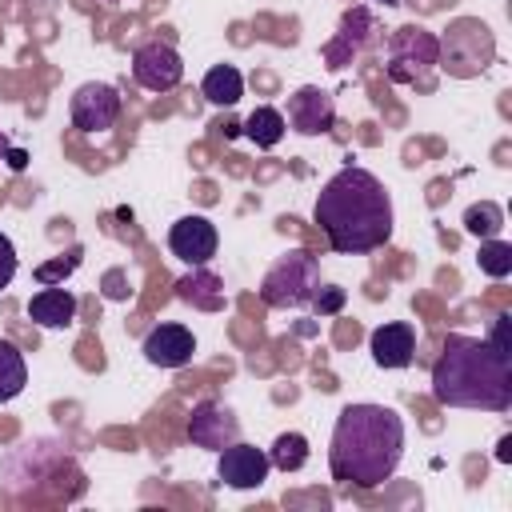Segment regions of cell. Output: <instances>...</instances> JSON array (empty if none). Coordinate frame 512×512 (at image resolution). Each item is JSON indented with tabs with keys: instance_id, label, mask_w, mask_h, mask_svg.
Instances as JSON below:
<instances>
[{
	"instance_id": "6da1fadb",
	"label": "cell",
	"mask_w": 512,
	"mask_h": 512,
	"mask_svg": "<svg viewBox=\"0 0 512 512\" xmlns=\"http://www.w3.org/2000/svg\"><path fill=\"white\" fill-rule=\"evenodd\" d=\"M324 240L332 252L340 256H360V252H376L392 240V196L384 188V180L368 168H340L336 176L324 180V188L316 192V208H312Z\"/></svg>"
},
{
	"instance_id": "7a4b0ae2",
	"label": "cell",
	"mask_w": 512,
	"mask_h": 512,
	"mask_svg": "<svg viewBox=\"0 0 512 512\" xmlns=\"http://www.w3.org/2000/svg\"><path fill=\"white\" fill-rule=\"evenodd\" d=\"M404 456V420L388 404H344L332 440H328V468L332 480L352 488H380L392 480Z\"/></svg>"
},
{
	"instance_id": "3957f363",
	"label": "cell",
	"mask_w": 512,
	"mask_h": 512,
	"mask_svg": "<svg viewBox=\"0 0 512 512\" xmlns=\"http://www.w3.org/2000/svg\"><path fill=\"white\" fill-rule=\"evenodd\" d=\"M432 396L444 408H512V352L484 340L452 332L432 364Z\"/></svg>"
},
{
	"instance_id": "277c9868",
	"label": "cell",
	"mask_w": 512,
	"mask_h": 512,
	"mask_svg": "<svg viewBox=\"0 0 512 512\" xmlns=\"http://www.w3.org/2000/svg\"><path fill=\"white\" fill-rule=\"evenodd\" d=\"M436 40H440V60H436V64H440L448 76H456V80H472V76L488 72L492 60H496V36H492V28H488L484 20H476V16L452 20V24L444 28V36H436Z\"/></svg>"
},
{
	"instance_id": "5b68a950",
	"label": "cell",
	"mask_w": 512,
	"mask_h": 512,
	"mask_svg": "<svg viewBox=\"0 0 512 512\" xmlns=\"http://www.w3.org/2000/svg\"><path fill=\"white\" fill-rule=\"evenodd\" d=\"M320 288V260L308 256L304 248L284 252L272 260V268L260 280V300L268 308H308Z\"/></svg>"
},
{
	"instance_id": "8992f818",
	"label": "cell",
	"mask_w": 512,
	"mask_h": 512,
	"mask_svg": "<svg viewBox=\"0 0 512 512\" xmlns=\"http://www.w3.org/2000/svg\"><path fill=\"white\" fill-rule=\"evenodd\" d=\"M440 60V40L436 32L420 24H404L388 36V80L392 84H416L424 72Z\"/></svg>"
},
{
	"instance_id": "52a82bcc",
	"label": "cell",
	"mask_w": 512,
	"mask_h": 512,
	"mask_svg": "<svg viewBox=\"0 0 512 512\" xmlns=\"http://www.w3.org/2000/svg\"><path fill=\"white\" fill-rule=\"evenodd\" d=\"M132 80L148 92H172L184 80V60L168 40H144L132 52Z\"/></svg>"
},
{
	"instance_id": "ba28073f",
	"label": "cell",
	"mask_w": 512,
	"mask_h": 512,
	"mask_svg": "<svg viewBox=\"0 0 512 512\" xmlns=\"http://www.w3.org/2000/svg\"><path fill=\"white\" fill-rule=\"evenodd\" d=\"M120 92L104 80H88L72 92V104H68V116H72V128L80 132H108L116 120H120Z\"/></svg>"
},
{
	"instance_id": "9c48e42d",
	"label": "cell",
	"mask_w": 512,
	"mask_h": 512,
	"mask_svg": "<svg viewBox=\"0 0 512 512\" xmlns=\"http://www.w3.org/2000/svg\"><path fill=\"white\" fill-rule=\"evenodd\" d=\"M272 464H268V452L256 448V444H244V440H232L220 448V460H216V476L228 484V488H260L268 480Z\"/></svg>"
},
{
	"instance_id": "30bf717a",
	"label": "cell",
	"mask_w": 512,
	"mask_h": 512,
	"mask_svg": "<svg viewBox=\"0 0 512 512\" xmlns=\"http://www.w3.org/2000/svg\"><path fill=\"white\" fill-rule=\"evenodd\" d=\"M188 440H192L196 448L220 452L224 444L240 440V420H236V412H232L228 404H220V400H200V404L192 408V416H188Z\"/></svg>"
},
{
	"instance_id": "8fae6325",
	"label": "cell",
	"mask_w": 512,
	"mask_h": 512,
	"mask_svg": "<svg viewBox=\"0 0 512 512\" xmlns=\"http://www.w3.org/2000/svg\"><path fill=\"white\" fill-rule=\"evenodd\" d=\"M288 128L300 136H324L336 124V104L320 84H304L288 96Z\"/></svg>"
},
{
	"instance_id": "7c38bea8",
	"label": "cell",
	"mask_w": 512,
	"mask_h": 512,
	"mask_svg": "<svg viewBox=\"0 0 512 512\" xmlns=\"http://www.w3.org/2000/svg\"><path fill=\"white\" fill-rule=\"evenodd\" d=\"M216 244H220V236H216V224L208 220V216H180L172 228H168V248H172V256L176 260H184V264H192V268H200V264H208L212 256H216Z\"/></svg>"
},
{
	"instance_id": "4fadbf2b",
	"label": "cell",
	"mask_w": 512,
	"mask_h": 512,
	"mask_svg": "<svg viewBox=\"0 0 512 512\" xmlns=\"http://www.w3.org/2000/svg\"><path fill=\"white\" fill-rule=\"evenodd\" d=\"M140 352L156 368H184L196 352V336L184 324H156V328H148Z\"/></svg>"
},
{
	"instance_id": "5bb4252c",
	"label": "cell",
	"mask_w": 512,
	"mask_h": 512,
	"mask_svg": "<svg viewBox=\"0 0 512 512\" xmlns=\"http://www.w3.org/2000/svg\"><path fill=\"white\" fill-rule=\"evenodd\" d=\"M368 352H372V360L380 368H408L416 360V328L404 324V320L380 324L368 336Z\"/></svg>"
},
{
	"instance_id": "9a60e30c",
	"label": "cell",
	"mask_w": 512,
	"mask_h": 512,
	"mask_svg": "<svg viewBox=\"0 0 512 512\" xmlns=\"http://www.w3.org/2000/svg\"><path fill=\"white\" fill-rule=\"evenodd\" d=\"M372 32H376V20L368 16V8H352V12H344L336 40L324 44V60H328V68H344V64H352V56L372 40Z\"/></svg>"
},
{
	"instance_id": "2e32d148",
	"label": "cell",
	"mask_w": 512,
	"mask_h": 512,
	"mask_svg": "<svg viewBox=\"0 0 512 512\" xmlns=\"http://www.w3.org/2000/svg\"><path fill=\"white\" fill-rule=\"evenodd\" d=\"M28 316L40 328H68L76 320V296L60 284H48L28 300Z\"/></svg>"
},
{
	"instance_id": "e0dca14e",
	"label": "cell",
	"mask_w": 512,
	"mask_h": 512,
	"mask_svg": "<svg viewBox=\"0 0 512 512\" xmlns=\"http://www.w3.org/2000/svg\"><path fill=\"white\" fill-rule=\"evenodd\" d=\"M176 296L184 304H192V308H204V312H220L224 308V284L212 272H204V264L176 280Z\"/></svg>"
},
{
	"instance_id": "ac0fdd59",
	"label": "cell",
	"mask_w": 512,
	"mask_h": 512,
	"mask_svg": "<svg viewBox=\"0 0 512 512\" xmlns=\"http://www.w3.org/2000/svg\"><path fill=\"white\" fill-rule=\"evenodd\" d=\"M200 92H204V100H212V104H220V108H232V104L244 96V76H240L236 64H216V68L204 72Z\"/></svg>"
},
{
	"instance_id": "d6986e66",
	"label": "cell",
	"mask_w": 512,
	"mask_h": 512,
	"mask_svg": "<svg viewBox=\"0 0 512 512\" xmlns=\"http://www.w3.org/2000/svg\"><path fill=\"white\" fill-rule=\"evenodd\" d=\"M284 132H288V120H284V112L272 108V104L252 108L248 120H244V136H248L256 148H276V144L284 140Z\"/></svg>"
},
{
	"instance_id": "ffe728a7",
	"label": "cell",
	"mask_w": 512,
	"mask_h": 512,
	"mask_svg": "<svg viewBox=\"0 0 512 512\" xmlns=\"http://www.w3.org/2000/svg\"><path fill=\"white\" fill-rule=\"evenodd\" d=\"M28 384V364H24V352L12 344V340H0V404L4 400H16Z\"/></svg>"
},
{
	"instance_id": "44dd1931",
	"label": "cell",
	"mask_w": 512,
	"mask_h": 512,
	"mask_svg": "<svg viewBox=\"0 0 512 512\" xmlns=\"http://www.w3.org/2000/svg\"><path fill=\"white\" fill-rule=\"evenodd\" d=\"M268 464L280 472H300L308 464V436L304 432H280L268 448Z\"/></svg>"
},
{
	"instance_id": "7402d4cb",
	"label": "cell",
	"mask_w": 512,
	"mask_h": 512,
	"mask_svg": "<svg viewBox=\"0 0 512 512\" xmlns=\"http://www.w3.org/2000/svg\"><path fill=\"white\" fill-rule=\"evenodd\" d=\"M464 228H468L472 236L488 240V236H496V232L504 228V212H500L492 200H484V204H472V208L464 212Z\"/></svg>"
},
{
	"instance_id": "603a6c76",
	"label": "cell",
	"mask_w": 512,
	"mask_h": 512,
	"mask_svg": "<svg viewBox=\"0 0 512 512\" xmlns=\"http://www.w3.org/2000/svg\"><path fill=\"white\" fill-rule=\"evenodd\" d=\"M480 272L504 280V276L512 272V244H508V240H496V236L480 240Z\"/></svg>"
},
{
	"instance_id": "cb8c5ba5",
	"label": "cell",
	"mask_w": 512,
	"mask_h": 512,
	"mask_svg": "<svg viewBox=\"0 0 512 512\" xmlns=\"http://www.w3.org/2000/svg\"><path fill=\"white\" fill-rule=\"evenodd\" d=\"M76 264H80V248H72L68 260L60 256V260H52V264H40V268H36V280H40V284H56V276H68Z\"/></svg>"
},
{
	"instance_id": "d4e9b609",
	"label": "cell",
	"mask_w": 512,
	"mask_h": 512,
	"mask_svg": "<svg viewBox=\"0 0 512 512\" xmlns=\"http://www.w3.org/2000/svg\"><path fill=\"white\" fill-rule=\"evenodd\" d=\"M312 308H316L320 316L340 312V308H344V288H336V284H320L316 296H312Z\"/></svg>"
},
{
	"instance_id": "484cf974",
	"label": "cell",
	"mask_w": 512,
	"mask_h": 512,
	"mask_svg": "<svg viewBox=\"0 0 512 512\" xmlns=\"http://www.w3.org/2000/svg\"><path fill=\"white\" fill-rule=\"evenodd\" d=\"M12 276H16V248H12V240L0 232V288H8Z\"/></svg>"
},
{
	"instance_id": "4316f807",
	"label": "cell",
	"mask_w": 512,
	"mask_h": 512,
	"mask_svg": "<svg viewBox=\"0 0 512 512\" xmlns=\"http://www.w3.org/2000/svg\"><path fill=\"white\" fill-rule=\"evenodd\" d=\"M4 160H8V168H12V172H24V168H28V152H24V148H8V152H4Z\"/></svg>"
},
{
	"instance_id": "83f0119b",
	"label": "cell",
	"mask_w": 512,
	"mask_h": 512,
	"mask_svg": "<svg viewBox=\"0 0 512 512\" xmlns=\"http://www.w3.org/2000/svg\"><path fill=\"white\" fill-rule=\"evenodd\" d=\"M508 448H512V440H508V436H504V440H500V452H496V456H500V460H508V456H512V452H508Z\"/></svg>"
},
{
	"instance_id": "f1b7e54d",
	"label": "cell",
	"mask_w": 512,
	"mask_h": 512,
	"mask_svg": "<svg viewBox=\"0 0 512 512\" xmlns=\"http://www.w3.org/2000/svg\"><path fill=\"white\" fill-rule=\"evenodd\" d=\"M12 144H8V136H4V128H0V160H4V152H8Z\"/></svg>"
}]
</instances>
